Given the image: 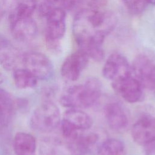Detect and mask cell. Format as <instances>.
Instances as JSON below:
<instances>
[{
  "label": "cell",
  "mask_w": 155,
  "mask_h": 155,
  "mask_svg": "<svg viewBox=\"0 0 155 155\" xmlns=\"http://www.w3.org/2000/svg\"><path fill=\"white\" fill-rule=\"evenodd\" d=\"M46 47L53 54H58L61 51V45L60 41L45 38Z\"/></svg>",
  "instance_id": "obj_24"
},
{
  "label": "cell",
  "mask_w": 155,
  "mask_h": 155,
  "mask_svg": "<svg viewBox=\"0 0 155 155\" xmlns=\"http://www.w3.org/2000/svg\"><path fill=\"white\" fill-rule=\"evenodd\" d=\"M22 58L17 49L10 46L0 51V65L6 70H15L17 69L19 61L22 62Z\"/></svg>",
  "instance_id": "obj_18"
},
{
  "label": "cell",
  "mask_w": 155,
  "mask_h": 155,
  "mask_svg": "<svg viewBox=\"0 0 155 155\" xmlns=\"http://www.w3.org/2000/svg\"><path fill=\"white\" fill-rule=\"evenodd\" d=\"M9 19L12 34L16 40L28 42L37 35L36 23L31 18H19L9 16Z\"/></svg>",
  "instance_id": "obj_12"
},
{
  "label": "cell",
  "mask_w": 155,
  "mask_h": 155,
  "mask_svg": "<svg viewBox=\"0 0 155 155\" xmlns=\"http://www.w3.org/2000/svg\"><path fill=\"white\" fill-rule=\"evenodd\" d=\"M46 18L45 38L60 41L64 36L66 30V13L61 7L53 6L48 12Z\"/></svg>",
  "instance_id": "obj_8"
},
{
  "label": "cell",
  "mask_w": 155,
  "mask_h": 155,
  "mask_svg": "<svg viewBox=\"0 0 155 155\" xmlns=\"http://www.w3.org/2000/svg\"><path fill=\"white\" fill-rule=\"evenodd\" d=\"M105 117L111 128L121 131L126 128L128 124V116L121 105L117 102L108 104L104 109Z\"/></svg>",
  "instance_id": "obj_13"
},
{
  "label": "cell",
  "mask_w": 155,
  "mask_h": 155,
  "mask_svg": "<svg viewBox=\"0 0 155 155\" xmlns=\"http://www.w3.org/2000/svg\"><path fill=\"white\" fill-rule=\"evenodd\" d=\"M38 5L37 0H21L16 10L10 16L19 18H31Z\"/></svg>",
  "instance_id": "obj_21"
},
{
  "label": "cell",
  "mask_w": 155,
  "mask_h": 155,
  "mask_svg": "<svg viewBox=\"0 0 155 155\" xmlns=\"http://www.w3.org/2000/svg\"><path fill=\"white\" fill-rule=\"evenodd\" d=\"M124 145L121 140L111 138L101 142L97 153L99 155H124Z\"/></svg>",
  "instance_id": "obj_20"
},
{
  "label": "cell",
  "mask_w": 155,
  "mask_h": 155,
  "mask_svg": "<svg viewBox=\"0 0 155 155\" xmlns=\"http://www.w3.org/2000/svg\"><path fill=\"white\" fill-rule=\"evenodd\" d=\"M40 155H74L66 143L55 137H44L39 145Z\"/></svg>",
  "instance_id": "obj_16"
},
{
  "label": "cell",
  "mask_w": 155,
  "mask_h": 155,
  "mask_svg": "<svg viewBox=\"0 0 155 155\" xmlns=\"http://www.w3.org/2000/svg\"><path fill=\"white\" fill-rule=\"evenodd\" d=\"M131 67L127 58L121 53H113L107 58L102 69L104 77L116 82L131 76Z\"/></svg>",
  "instance_id": "obj_7"
},
{
  "label": "cell",
  "mask_w": 155,
  "mask_h": 155,
  "mask_svg": "<svg viewBox=\"0 0 155 155\" xmlns=\"http://www.w3.org/2000/svg\"><path fill=\"white\" fill-rule=\"evenodd\" d=\"M10 46V43L8 39L2 34L0 33V51L7 48Z\"/></svg>",
  "instance_id": "obj_26"
},
{
  "label": "cell",
  "mask_w": 155,
  "mask_h": 155,
  "mask_svg": "<svg viewBox=\"0 0 155 155\" xmlns=\"http://www.w3.org/2000/svg\"><path fill=\"white\" fill-rule=\"evenodd\" d=\"M131 73L143 88L155 93V62L145 54L138 55L131 66Z\"/></svg>",
  "instance_id": "obj_5"
},
{
  "label": "cell",
  "mask_w": 155,
  "mask_h": 155,
  "mask_svg": "<svg viewBox=\"0 0 155 155\" xmlns=\"http://www.w3.org/2000/svg\"><path fill=\"white\" fill-rule=\"evenodd\" d=\"M112 86L115 91L128 102L136 103L143 99V87L136 78H133L131 76L113 82Z\"/></svg>",
  "instance_id": "obj_11"
},
{
  "label": "cell",
  "mask_w": 155,
  "mask_h": 155,
  "mask_svg": "<svg viewBox=\"0 0 155 155\" xmlns=\"http://www.w3.org/2000/svg\"><path fill=\"white\" fill-rule=\"evenodd\" d=\"M21 0H0V7L5 12L13 13Z\"/></svg>",
  "instance_id": "obj_23"
},
{
  "label": "cell",
  "mask_w": 155,
  "mask_h": 155,
  "mask_svg": "<svg viewBox=\"0 0 155 155\" xmlns=\"http://www.w3.org/2000/svg\"><path fill=\"white\" fill-rule=\"evenodd\" d=\"M88 59V56L80 50L71 54L67 57L61 65L62 76L70 81L77 80L87 67Z\"/></svg>",
  "instance_id": "obj_9"
},
{
  "label": "cell",
  "mask_w": 155,
  "mask_h": 155,
  "mask_svg": "<svg viewBox=\"0 0 155 155\" xmlns=\"http://www.w3.org/2000/svg\"><path fill=\"white\" fill-rule=\"evenodd\" d=\"M15 102L7 91L0 88V125L7 126L15 111Z\"/></svg>",
  "instance_id": "obj_17"
},
{
  "label": "cell",
  "mask_w": 155,
  "mask_h": 155,
  "mask_svg": "<svg viewBox=\"0 0 155 155\" xmlns=\"http://www.w3.org/2000/svg\"><path fill=\"white\" fill-rule=\"evenodd\" d=\"M22 64L24 68L29 71L38 79L46 80L53 73V65L50 59L44 54L30 51L23 55Z\"/></svg>",
  "instance_id": "obj_4"
},
{
  "label": "cell",
  "mask_w": 155,
  "mask_h": 155,
  "mask_svg": "<svg viewBox=\"0 0 155 155\" xmlns=\"http://www.w3.org/2000/svg\"><path fill=\"white\" fill-rule=\"evenodd\" d=\"M46 2L50 3V4L57 5L58 7L62 8L63 9L65 10L69 1L70 0H45Z\"/></svg>",
  "instance_id": "obj_25"
},
{
  "label": "cell",
  "mask_w": 155,
  "mask_h": 155,
  "mask_svg": "<svg viewBox=\"0 0 155 155\" xmlns=\"http://www.w3.org/2000/svg\"><path fill=\"white\" fill-rule=\"evenodd\" d=\"M13 77L16 87L19 89L32 88L38 83V79L25 68L15 70Z\"/></svg>",
  "instance_id": "obj_19"
},
{
  "label": "cell",
  "mask_w": 155,
  "mask_h": 155,
  "mask_svg": "<svg viewBox=\"0 0 155 155\" xmlns=\"http://www.w3.org/2000/svg\"><path fill=\"white\" fill-rule=\"evenodd\" d=\"M77 130L90 129L93 125L91 117L79 108H69L64 113L63 119Z\"/></svg>",
  "instance_id": "obj_14"
},
{
  "label": "cell",
  "mask_w": 155,
  "mask_h": 155,
  "mask_svg": "<svg viewBox=\"0 0 155 155\" xmlns=\"http://www.w3.org/2000/svg\"><path fill=\"white\" fill-rule=\"evenodd\" d=\"M37 144L35 137L25 132L17 133L13 140L16 155H36Z\"/></svg>",
  "instance_id": "obj_15"
},
{
  "label": "cell",
  "mask_w": 155,
  "mask_h": 155,
  "mask_svg": "<svg viewBox=\"0 0 155 155\" xmlns=\"http://www.w3.org/2000/svg\"><path fill=\"white\" fill-rule=\"evenodd\" d=\"M129 12L133 15L141 14L146 8L147 0H122Z\"/></svg>",
  "instance_id": "obj_22"
},
{
  "label": "cell",
  "mask_w": 155,
  "mask_h": 155,
  "mask_svg": "<svg viewBox=\"0 0 155 155\" xmlns=\"http://www.w3.org/2000/svg\"><path fill=\"white\" fill-rule=\"evenodd\" d=\"M147 1L148 3L155 5V0H147Z\"/></svg>",
  "instance_id": "obj_28"
},
{
  "label": "cell",
  "mask_w": 155,
  "mask_h": 155,
  "mask_svg": "<svg viewBox=\"0 0 155 155\" xmlns=\"http://www.w3.org/2000/svg\"><path fill=\"white\" fill-rule=\"evenodd\" d=\"M61 114L58 107L51 100H45L33 112L30 124L35 130L50 133L61 124Z\"/></svg>",
  "instance_id": "obj_3"
},
{
  "label": "cell",
  "mask_w": 155,
  "mask_h": 155,
  "mask_svg": "<svg viewBox=\"0 0 155 155\" xmlns=\"http://www.w3.org/2000/svg\"><path fill=\"white\" fill-rule=\"evenodd\" d=\"M102 84L96 78H88L84 84L66 88L60 97V103L68 108H85L94 105L99 99Z\"/></svg>",
  "instance_id": "obj_2"
},
{
  "label": "cell",
  "mask_w": 155,
  "mask_h": 155,
  "mask_svg": "<svg viewBox=\"0 0 155 155\" xmlns=\"http://www.w3.org/2000/svg\"><path fill=\"white\" fill-rule=\"evenodd\" d=\"M5 81V76L4 74L0 72V84H2Z\"/></svg>",
  "instance_id": "obj_27"
},
{
  "label": "cell",
  "mask_w": 155,
  "mask_h": 155,
  "mask_svg": "<svg viewBox=\"0 0 155 155\" xmlns=\"http://www.w3.org/2000/svg\"><path fill=\"white\" fill-rule=\"evenodd\" d=\"M116 23V16L111 11L85 8L78 12L74 16L73 32L79 50L96 61L103 60L105 54L102 44Z\"/></svg>",
  "instance_id": "obj_1"
},
{
  "label": "cell",
  "mask_w": 155,
  "mask_h": 155,
  "mask_svg": "<svg viewBox=\"0 0 155 155\" xmlns=\"http://www.w3.org/2000/svg\"><path fill=\"white\" fill-rule=\"evenodd\" d=\"M80 131L71 140L67 141L66 144L74 155H88L97 153L102 142L97 133L93 131Z\"/></svg>",
  "instance_id": "obj_6"
},
{
  "label": "cell",
  "mask_w": 155,
  "mask_h": 155,
  "mask_svg": "<svg viewBox=\"0 0 155 155\" xmlns=\"http://www.w3.org/2000/svg\"><path fill=\"white\" fill-rule=\"evenodd\" d=\"M131 134L134 140L140 145H147L155 141V117L145 115L133 125Z\"/></svg>",
  "instance_id": "obj_10"
}]
</instances>
